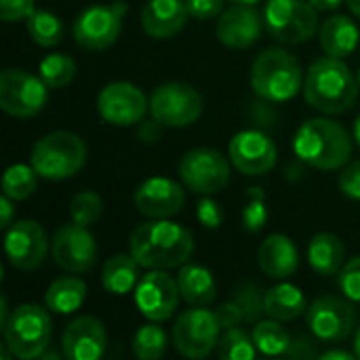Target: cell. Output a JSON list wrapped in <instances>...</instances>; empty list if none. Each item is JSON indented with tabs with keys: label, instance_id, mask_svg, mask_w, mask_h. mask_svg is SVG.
<instances>
[{
	"label": "cell",
	"instance_id": "58",
	"mask_svg": "<svg viewBox=\"0 0 360 360\" xmlns=\"http://www.w3.org/2000/svg\"><path fill=\"white\" fill-rule=\"evenodd\" d=\"M264 360H278V359H264Z\"/></svg>",
	"mask_w": 360,
	"mask_h": 360
},
{
	"label": "cell",
	"instance_id": "26",
	"mask_svg": "<svg viewBox=\"0 0 360 360\" xmlns=\"http://www.w3.org/2000/svg\"><path fill=\"white\" fill-rule=\"evenodd\" d=\"M346 247L333 232H319L308 245V264L321 276H335L344 268Z\"/></svg>",
	"mask_w": 360,
	"mask_h": 360
},
{
	"label": "cell",
	"instance_id": "45",
	"mask_svg": "<svg viewBox=\"0 0 360 360\" xmlns=\"http://www.w3.org/2000/svg\"><path fill=\"white\" fill-rule=\"evenodd\" d=\"M137 137L146 143H156L160 137H162V124L158 120H143L139 122V131H137Z\"/></svg>",
	"mask_w": 360,
	"mask_h": 360
},
{
	"label": "cell",
	"instance_id": "46",
	"mask_svg": "<svg viewBox=\"0 0 360 360\" xmlns=\"http://www.w3.org/2000/svg\"><path fill=\"white\" fill-rule=\"evenodd\" d=\"M15 200H11L8 196H0V228L6 232L13 224H15V207H13Z\"/></svg>",
	"mask_w": 360,
	"mask_h": 360
},
{
	"label": "cell",
	"instance_id": "32",
	"mask_svg": "<svg viewBox=\"0 0 360 360\" xmlns=\"http://www.w3.org/2000/svg\"><path fill=\"white\" fill-rule=\"evenodd\" d=\"M169 335L158 323H148L139 327L133 335V354L137 360H160L167 352Z\"/></svg>",
	"mask_w": 360,
	"mask_h": 360
},
{
	"label": "cell",
	"instance_id": "1",
	"mask_svg": "<svg viewBox=\"0 0 360 360\" xmlns=\"http://www.w3.org/2000/svg\"><path fill=\"white\" fill-rule=\"evenodd\" d=\"M129 253L146 270H173L190 262L194 236L171 219H148L129 236Z\"/></svg>",
	"mask_w": 360,
	"mask_h": 360
},
{
	"label": "cell",
	"instance_id": "21",
	"mask_svg": "<svg viewBox=\"0 0 360 360\" xmlns=\"http://www.w3.org/2000/svg\"><path fill=\"white\" fill-rule=\"evenodd\" d=\"M264 17L255 6L232 4L217 17V40L228 49H249L253 46L264 30Z\"/></svg>",
	"mask_w": 360,
	"mask_h": 360
},
{
	"label": "cell",
	"instance_id": "10",
	"mask_svg": "<svg viewBox=\"0 0 360 360\" xmlns=\"http://www.w3.org/2000/svg\"><path fill=\"white\" fill-rule=\"evenodd\" d=\"M129 11V4L124 0H116L112 4H95L84 8L72 25V36L78 46L86 51H105L110 49L120 32L122 21Z\"/></svg>",
	"mask_w": 360,
	"mask_h": 360
},
{
	"label": "cell",
	"instance_id": "47",
	"mask_svg": "<svg viewBox=\"0 0 360 360\" xmlns=\"http://www.w3.org/2000/svg\"><path fill=\"white\" fill-rule=\"evenodd\" d=\"M304 169H306V165L302 160H295V162H291V165L285 167V177L289 181H300L304 177Z\"/></svg>",
	"mask_w": 360,
	"mask_h": 360
},
{
	"label": "cell",
	"instance_id": "36",
	"mask_svg": "<svg viewBox=\"0 0 360 360\" xmlns=\"http://www.w3.org/2000/svg\"><path fill=\"white\" fill-rule=\"evenodd\" d=\"M103 213V200L97 192L93 190H82L70 200V217L78 226H93L99 221Z\"/></svg>",
	"mask_w": 360,
	"mask_h": 360
},
{
	"label": "cell",
	"instance_id": "22",
	"mask_svg": "<svg viewBox=\"0 0 360 360\" xmlns=\"http://www.w3.org/2000/svg\"><path fill=\"white\" fill-rule=\"evenodd\" d=\"M190 19L186 0H148L141 8V27L148 36L167 40L177 36Z\"/></svg>",
	"mask_w": 360,
	"mask_h": 360
},
{
	"label": "cell",
	"instance_id": "48",
	"mask_svg": "<svg viewBox=\"0 0 360 360\" xmlns=\"http://www.w3.org/2000/svg\"><path fill=\"white\" fill-rule=\"evenodd\" d=\"M316 11H325V13H331V11H338L346 0H308Z\"/></svg>",
	"mask_w": 360,
	"mask_h": 360
},
{
	"label": "cell",
	"instance_id": "44",
	"mask_svg": "<svg viewBox=\"0 0 360 360\" xmlns=\"http://www.w3.org/2000/svg\"><path fill=\"white\" fill-rule=\"evenodd\" d=\"M215 314H217V321H219V325H221L224 331L236 329V327H240V325L245 323V314H243L240 306H238L234 300L224 302V304L215 310Z\"/></svg>",
	"mask_w": 360,
	"mask_h": 360
},
{
	"label": "cell",
	"instance_id": "35",
	"mask_svg": "<svg viewBox=\"0 0 360 360\" xmlns=\"http://www.w3.org/2000/svg\"><path fill=\"white\" fill-rule=\"evenodd\" d=\"M255 342L245 329H228L219 338L217 354L219 360H255Z\"/></svg>",
	"mask_w": 360,
	"mask_h": 360
},
{
	"label": "cell",
	"instance_id": "57",
	"mask_svg": "<svg viewBox=\"0 0 360 360\" xmlns=\"http://www.w3.org/2000/svg\"><path fill=\"white\" fill-rule=\"evenodd\" d=\"M356 78H359V84H360V68H359V74H356Z\"/></svg>",
	"mask_w": 360,
	"mask_h": 360
},
{
	"label": "cell",
	"instance_id": "55",
	"mask_svg": "<svg viewBox=\"0 0 360 360\" xmlns=\"http://www.w3.org/2000/svg\"><path fill=\"white\" fill-rule=\"evenodd\" d=\"M354 141H356V146L360 148V116L356 118V122H354Z\"/></svg>",
	"mask_w": 360,
	"mask_h": 360
},
{
	"label": "cell",
	"instance_id": "9",
	"mask_svg": "<svg viewBox=\"0 0 360 360\" xmlns=\"http://www.w3.org/2000/svg\"><path fill=\"white\" fill-rule=\"evenodd\" d=\"M205 110L202 95L186 82H162L150 95V114L162 127L184 129L194 124Z\"/></svg>",
	"mask_w": 360,
	"mask_h": 360
},
{
	"label": "cell",
	"instance_id": "41",
	"mask_svg": "<svg viewBox=\"0 0 360 360\" xmlns=\"http://www.w3.org/2000/svg\"><path fill=\"white\" fill-rule=\"evenodd\" d=\"M36 11V0H0V19L6 23H17L27 19Z\"/></svg>",
	"mask_w": 360,
	"mask_h": 360
},
{
	"label": "cell",
	"instance_id": "20",
	"mask_svg": "<svg viewBox=\"0 0 360 360\" xmlns=\"http://www.w3.org/2000/svg\"><path fill=\"white\" fill-rule=\"evenodd\" d=\"M105 348L108 333L95 316H76L61 333V352L68 360H101Z\"/></svg>",
	"mask_w": 360,
	"mask_h": 360
},
{
	"label": "cell",
	"instance_id": "24",
	"mask_svg": "<svg viewBox=\"0 0 360 360\" xmlns=\"http://www.w3.org/2000/svg\"><path fill=\"white\" fill-rule=\"evenodd\" d=\"M319 40H321V49L325 51L327 57L346 59L359 46V25L348 15H331L323 21Z\"/></svg>",
	"mask_w": 360,
	"mask_h": 360
},
{
	"label": "cell",
	"instance_id": "39",
	"mask_svg": "<svg viewBox=\"0 0 360 360\" xmlns=\"http://www.w3.org/2000/svg\"><path fill=\"white\" fill-rule=\"evenodd\" d=\"M338 285L346 300L360 304V255L344 264L342 272L338 274Z\"/></svg>",
	"mask_w": 360,
	"mask_h": 360
},
{
	"label": "cell",
	"instance_id": "3",
	"mask_svg": "<svg viewBox=\"0 0 360 360\" xmlns=\"http://www.w3.org/2000/svg\"><path fill=\"white\" fill-rule=\"evenodd\" d=\"M293 152L297 160L310 169L338 171L350 162L352 137L331 118H310L297 129L293 137Z\"/></svg>",
	"mask_w": 360,
	"mask_h": 360
},
{
	"label": "cell",
	"instance_id": "42",
	"mask_svg": "<svg viewBox=\"0 0 360 360\" xmlns=\"http://www.w3.org/2000/svg\"><path fill=\"white\" fill-rule=\"evenodd\" d=\"M342 194L350 200H360V160L348 162L344 167V171L340 173V181H338Z\"/></svg>",
	"mask_w": 360,
	"mask_h": 360
},
{
	"label": "cell",
	"instance_id": "27",
	"mask_svg": "<svg viewBox=\"0 0 360 360\" xmlns=\"http://www.w3.org/2000/svg\"><path fill=\"white\" fill-rule=\"evenodd\" d=\"M266 316L278 323H291L306 314V295L293 283H278L270 287L264 295Z\"/></svg>",
	"mask_w": 360,
	"mask_h": 360
},
{
	"label": "cell",
	"instance_id": "43",
	"mask_svg": "<svg viewBox=\"0 0 360 360\" xmlns=\"http://www.w3.org/2000/svg\"><path fill=\"white\" fill-rule=\"evenodd\" d=\"M224 2L226 0H186L190 17L200 19V21L219 17L224 13Z\"/></svg>",
	"mask_w": 360,
	"mask_h": 360
},
{
	"label": "cell",
	"instance_id": "19",
	"mask_svg": "<svg viewBox=\"0 0 360 360\" xmlns=\"http://www.w3.org/2000/svg\"><path fill=\"white\" fill-rule=\"evenodd\" d=\"M135 209L148 219H171L186 205L184 184L169 177H150L133 194Z\"/></svg>",
	"mask_w": 360,
	"mask_h": 360
},
{
	"label": "cell",
	"instance_id": "37",
	"mask_svg": "<svg viewBox=\"0 0 360 360\" xmlns=\"http://www.w3.org/2000/svg\"><path fill=\"white\" fill-rule=\"evenodd\" d=\"M264 295H266V291H262L251 281H243L234 289V297L232 300L240 306L247 325H257L262 321V316L266 314V310H264Z\"/></svg>",
	"mask_w": 360,
	"mask_h": 360
},
{
	"label": "cell",
	"instance_id": "28",
	"mask_svg": "<svg viewBox=\"0 0 360 360\" xmlns=\"http://www.w3.org/2000/svg\"><path fill=\"white\" fill-rule=\"evenodd\" d=\"M84 302H86V285L82 278L76 276L55 278L44 293V308L59 316L78 312Z\"/></svg>",
	"mask_w": 360,
	"mask_h": 360
},
{
	"label": "cell",
	"instance_id": "15",
	"mask_svg": "<svg viewBox=\"0 0 360 360\" xmlns=\"http://www.w3.org/2000/svg\"><path fill=\"white\" fill-rule=\"evenodd\" d=\"M228 158L232 167L249 177H259L276 167L278 150L270 135L257 129L238 131L228 143Z\"/></svg>",
	"mask_w": 360,
	"mask_h": 360
},
{
	"label": "cell",
	"instance_id": "56",
	"mask_svg": "<svg viewBox=\"0 0 360 360\" xmlns=\"http://www.w3.org/2000/svg\"><path fill=\"white\" fill-rule=\"evenodd\" d=\"M232 4H249V6H255L259 0H230Z\"/></svg>",
	"mask_w": 360,
	"mask_h": 360
},
{
	"label": "cell",
	"instance_id": "40",
	"mask_svg": "<svg viewBox=\"0 0 360 360\" xmlns=\"http://www.w3.org/2000/svg\"><path fill=\"white\" fill-rule=\"evenodd\" d=\"M196 219L202 228L215 230L224 224V211L211 196H202L196 205Z\"/></svg>",
	"mask_w": 360,
	"mask_h": 360
},
{
	"label": "cell",
	"instance_id": "33",
	"mask_svg": "<svg viewBox=\"0 0 360 360\" xmlns=\"http://www.w3.org/2000/svg\"><path fill=\"white\" fill-rule=\"evenodd\" d=\"M38 173L32 165H11L2 175V194L11 200H27L38 188Z\"/></svg>",
	"mask_w": 360,
	"mask_h": 360
},
{
	"label": "cell",
	"instance_id": "31",
	"mask_svg": "<svg viewBox=\"0 0 360 360\" xmlns=\"http://www.w3.org/2000/svg\"><path fill=\"white\" fill-rule=\"evenodd\" d=\"M253 342H255L257 350L270 359L283 356L291 350V338H289L287 329L283 327V323L272 321V319L259 321L253 327Z\"/></svg>",
	"mask_w": 360,
	"mask_h": 360
},
{
	"label": "cell",
	"instance_id": "4",
	"mask_svg": "<svg viewBox=\"0 0 360 360\" xmlns=\"http://www.w3.org/2000/svg\"><path fill=\"white\" fill-rule=\"evenodd\" d=\"M251 89L255 95L270 103L293 99L304 89V72L295 55L287 49H266L251 65Z\"/></svg>",
	"mask_w": 360,
	"mask_h": 360
},
{
	"label": "cell",
	"instance_id": "25",
	"mask_svg": "<svg viewBox=\"0 0 360 360\" xmlns=\"http://www.w3.org/2000/svg\"><path fill=\"white\" fill-rule=\"evenodd\" d=\"M177 287L181 293V300L190 306L207 308L217 300V283L215 276L200 264H186L179 268L177 274Z\"/></svg>",
	"mask_w": 360,
	"mask_h": 360
},
{
	"label": "cell",
	"instance_id": "13",
	"mask_svg": "<svg viewBox=\"0 0 360 360\" xmlns=\"http://www.w3.org/2000/svg\"><path fill=\"white\" fill-rule=\"evenodd\" d=\"M306 325L316 340L325 344H338L354 333L356 310L350 300L338 295H321L308 306Z\"/></svg>",
	"mask_w": 360,
	"mask_h": 360
},
{
	"label": "cell",
	"instance_id": "50",
	"mask_svg": "<svg viewBox=\"0 0 360 360\" xmlns=\"http://www.w3.org/2000/svg\"><path fill=\"white\" fill-rule=\"evenodd\" d=\"M11 319V312H8V302H6V295H0V327L4 329L6 323Z\"/></svg>",
	"mask_w": 360,
	"mask_h": 360
},
{
	"label": "cell",
	"instance_id": "38",
	"mask_svg": "<svg viewBox=\"0 0 360 360\" xmlns=\"http://www.w3.org/2000/svg\"><path fill=\"white\" fill-rule=\"evenodd\" d=\"M247 205L243 209V226L247 232H259L268 224V205H266V192L257 186L247 190Z\"/></svg>",
	"mask_w": 360,
	"mask_h": 360
},
{
	"label": "cell",
	"instance_id": "53",
	"mask_svg": "<svg viewBox=\"0 0 360 360\" xmlns=\"http://www.w3.org/2000/svg\"><path fill=\"white\" fill-rule=\"evenodd\" d=\"M13 352L8 350V346L6 344H2V348H0V360H13Z\"/></svg>",
	"mask_w": 360,
	"mask_h": 360
},
{
	"label": "cell",
	"instance_id": "11",
	"mask_svg": "<svg viewBox=\"0 0 360 360\" xmlns=\"http://www.w3.org/2000/svg\"><path fill=\"white\" fill-rule=\"evenodd\" d=\"M181 184L200 196H213L230 184L232 162L215 148H194L179 160Z\"/></svg>",
	"mask_w": 360,
	"mask_h": 360
},
{
	"label": "cell",
	"instance_id": "14",
	"mask_svg": "<svg viewBox=\"0 0 360 360\" xmlns=\"http://www.w3.org/2000/svg\"><path fill=\"white\" fill-rule=\"evenodd\" d=\"M99 116L114 127H133L143 122L150 112V97L127 80H116L105 84L97 95Z\"/></svg>",
	"mask_w": 360,
	"mask_h": 360
},
{
	"label": "cell",
	"instance_id": "7",
	"mask_svg": "<svg viewBox=\"0 0 360 360\" xmlns=\"http://www.w3.org/2000/svg\"><path fill=\"white\" fill-rule=\"evenodd\" d=\"M264 23L283 44H302L319 34V11L308 0H268Z\"/></svg>",
	"mask_w": 360,
	"mask_h": 360
},
{
	"label": "cell",
	"instance_id": "30",
	"mask_svg": "<svg viewBox=\"0 0 360 360\" xmlns=\"http://www.w3.org/2000/svg\"><path fill=\"white\" fill-rule=\"evenodd\" d=\"M25 27L30 38L44 49L57 46L63 36H65V25L63 21L51 13V11H34L27 19H25Z\"/></svg>",
	"mask_w": 360,
	"mask_h": 360
},
{
	"label": "cell",
	"instance_id": "34",
	"mask_svg": "<svg viewBox=\"0 0 360 360\" xmlns=\"http://www.w3.org/2000/svg\"><path fill=\"white\" fill-rule=\"evenodd\" d=\"M38 76L49 89H63L72 84L76 76V61L63 53L46 55L38 65Z\"/></svg>",
	"mask_w": 360,
	"mask_h": 360
},
{
	"label": "cell",
	"instance_id": "17",
	"mask_svg": "<svg viewBox=\"0 0 360 360\" xmlns=\"http://www.w3.org/2000/svg\"><path fill=\"white\" fill-rule=\"evenodd\" d=\"M51 255L57 268L70 274L89 272L97 262V243L89 228L78 224H63L51 240Z\"/></svg>",
	"mask_w": 360,
	"mask_h": 360
},
{
	"label": "cell",
	"instance_id": "54",
	"mask_svg": "<svg viewBox=\"0 0 360 360\" xmlns=\"http://www.w3.org/2000/svg\"><path fill=\"white\" fill-rule=\"evenodd\" d=\"M354 356L360 360V327L356 329V333H354Z\"/></svg>",
	"mask_w": 360,
	"mask_h": 360
},
{
	"label": "cell",
	"instance_id": "29",
	"mask_svg": "<svg viewBox=\"0 0 360 360\" xmlns=\"http://www.w3.org/2000/svg\"><path fill=\"white\" fill-rule=\"evenodd\" d=\"M139 264L131 253H116L108 257L101 270V283L103 289L112 295H127L137 289L141 276H139Z\"/></svg>",
	"mask_w": 360,
	"mask_h": 360
},
{
	"label": "cell",
	"instance_id": "6",
	"mask_svg": "<svg viewBox=\"0 0 360 360\" xmlns=\"http://www.w3.org/2000/svg\"><path fill=\"white\" fill-rule=\"evenodd\" d=\"M4 344L17 360H38L51 346L53 321L46 308L38 304H21L11 312L2 329Z\"/></svg>",
	"mask_w": 360,
	"mask_h": 360
},
{
	"label": "cell",
	"instance_id": "12",
	"mask_svg": "<svg viewBox=\"0 0 360 360\" xmlns=\"http://www.w3.org/2000/svg\"><path fill=\"white\" fill-rule=\"evenodd\" d=\"M49 86L21 68H6L0 72V108L13 118H32L46 103Z\"/></svg>",
	"mask_w": 360,
	"mask_h": 360
},
{
	"label": "cell",
	"instance_id": "49",
	"mask_svg": "<svg viewBox=\"0 0 360 360\" xmlns=\"http://www.w3.org/2000/svg\"><path fill=\"white\" fill-rule=\"evenodd\" d=\"M316 360H359L354 354L346 352V350H327L323 352Z\"/></svg>",
	"mask_w": 360,
	"mask_h": 360
},
{
	"label": "cell",
	"instance_id": "18",
	"mask_svg": "<svg viewBox=\"0 0 360 360\" xmlns=\"http://www.w3.org/2000/svg\"><path fill=\"white\" fill-rule=\"evenodd\" d=\"M179 300L177 278L169 276L165 270H148L135 289V306L150 323L169 321L177 312Z\"/></svg>",
	"mask_w": 360,
	"mask_h": 360
},
{
	"label": "cell",
	"instance_id": "52",
	"mask_svg": "<svg viewBox=\"0 0 360 360\" xmlns=\"http://www.w3.org/2000/svg\"><path fill=\"white\" fill-rule=\"evenodd\" d=\"M346 4H348V8L354 13V17H359L360 19V0H346Z\"/></svg>",
	"mask_w": 360,
	"mask_h": 360
},
{
	"label": "cell",
	"instance_id": "5",
	"mask_svg": "<svg viewBox=\"0 0 360 360\" xmlns=\"http://www.w3.org/2000/svg\"><path fill=\"white\" fill-rule=\"evenodd\" d=\"M86 143L72 131H53L40 137L30 152V165L42 179L63 181L86 165Z\"/></svg>",
	"mask_w": 360,
	"mask_h": 360
},
{
	"label": "cell",
	"instance_id": "23",
	"mask_svg": "<svg viewBox=\"0 0 360 360\" xmlns=\"http://www.w3.org/2000/svg\"><path fill=\"white\" fill-rule=\"evenodd\" d=\"M257 264L262 272L270 278L285 281L297 272L300 251L295 243L285 234H270L264 238L257 251Z\"/></svg>",
	"mask_w": 360,
	"mask_h": 360
},
{
	"label": "cell",
	"instance_id": "2",
	"mask_svg": "<svg viewBox=\"0 0 360 360\" xmlns=\"http://www.w3.org/2000/svg\"><path fill=\"white\" fill-rule=\"evenodd\" d=\"M359 78L344 59L319 57L306 72L304 78V97L310 108L321 114H344L348 112L359 97Z\"/></svg>",
	"mask_w": 360,
	"mask_h": 360
},
{
	"label": "cell",
	"instance_id": "8",
	"mask_svg": "<svg viewBox=\"0 0 360 360\" xmlns=\"http://www.w3.org/2000/svg\"><path fill=\"white\" fill-rule=\"evenodd\" d=\"M221 325L215 310L192 306L173 323L171 340L175 350L188 360L207 359L219 344Z\"/></svg>",
	"mask_w": 360,
	"mask_h": 360
},
{
	"label": "cell",
	"instance_id": "16",
	"mask_svg": "<svg viewBox=\"0 0 360 360\" xmlns=\"http://www.w3.org/2000/svg\"><path fill=\"white\" fill-rule=\"evenodd\" d=\"M49 236L44 228L34 219L15 221L4 234V253L15 270H38L49 255Z\"/></svg>",
	"mask_w": 360,
	"mask_h": 360
},
{
	"label": "cell",
	"instance_id": "51",
	"mask_svg": "<svg viewBox=\"0 0 360 360\" xmlns=\"http://www.w3.org/2000/svg\"><path fill=\"white\" fill-rule=\"evenodd\" d=\"M38 360H68L65 359V354L63 352H57V350H53V348H49L42 356Z\"/></svg>",
	"mask_w": 360,
	"mask_h": 360
}]
</instances>
